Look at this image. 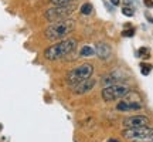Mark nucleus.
I'll return each mask as SVG.
<instances>
[{"instance_id": "obj_3", "label": "nucleus", "mask_w": 153, "mask_h": 142, "mask_svg": "<svg viewBox=\"0 0 153 142\" xmlns=\"http://www.w3.org/2000/svg\"><path fill=\"white\" fill-rule=\"evenodd\" d=\"M92 72H94V66L89 64V63H85V64L76 67V68L71 70L67 74V84L70 87H75L76 84H79L84 80L89 78L92 75Z\"/></svg>"}, {"instance_id": "obj_17", "label": "nucleus", "mask_w": 153, "mask_h": 142, "mask_svg": "<svg viewBox=\"0 0 153 142\" xmlns=\"http://www.w3.org/2000/svg\"><path fill=\"white\" fill-rule=\"evenodd\" d=\"M122 13H123L126 17H132V16H133V10H132L131 7H123V9H122Z\"/></svg>"}, {"instance_id": "obj_8", "label": "nucleus", "mask_w": 153, "mask_h": 142, "mask_svg": "<svg viewBox=\"0 0 153 142\" xmlns=\"http://www.w3.org/2000/svg\"><path fill=\"white\" fill-rule=\"evenodd\" d=\"M94 85H95V80H92V78L89 77V78H87V80H84L82 82L76 84L75 87H74V93L78 94V95L85 94V93H88V91H91V90L94 88Z\"/></svg>"}, {"instance_id": "obj_16", "label": "nucleus", "mask_w": 153, "mask_h": 142, "mask_svg": "<svg viewBox=\"0 0 153 142\" xmlns=\"http://www.w3.org/2000/svg\"><path fill=\"white\" fill-rule=\"evenodd\" d=\"M152 71V64H148V63H142L140 64V72L143 75H149Z\"/></svg>"}, {"instance_id": "obj_5", "label": "nucleus", "mask_w": 153, "mask_h": 142, "mask_svg": "<svg viewBox=\"0 0 153 142\" xmlns=\"http://www.w3.org/2000/svg\"><path fill=\"white\" fill-rule=\"evenodd\" d=\"M122 137L129 141H136V139H152L153 141V128H149V126L125 128L122 131Z\"/></svg>"}, {"instance_id": "obj_7", "label": "nucleus", "mask_w": 153, "mask_h": 142, "mask_svg": "<svg viewBox=\"0 0 153 142\" xmlns=\"http://www.w3.org/2000/svg\"><path fill=\"white\" fill-rule=\"evenodd\" d=\"M149 118L145 115H132V117H126L122 121V124L125 128H139V126H148L149 125Z\"/></svg>"}, {"instance_id": "obj_18", "label": "nucleus", "mask_w": 153, "mask_h": 142, "mask_svg": "<svg viewBox=\"0 0 153 142\" xmlns=\"http://www.w3.org/2000/svg\"><path fill=\"white\" fill-rule=\"evenodd\" d=\"M133 34H135V30H133V28H129V30H123V31H122V36H123V37H133Z\"/></svg>"}, {"instance_id": "obj_2", "label": "nucleus", "mask_w": 153, "mask_h": 142, "mask_svg": "<svg viewBox=\"0 0 153 142\" xmlns=\"http://www.w3.org/2000/svg\"><path fill=\"white\" fill-rule=\"evenodd\" d=\"M76 49V40L74 38H64L58 41L57 44L50 46L48 49L44 50V57L50 61H55L64 58L65 55L71 54L72 51Z\"/></svg>"}, {"instance_id": "obj_21", "label": "nucleus", "mask_w": 153, "mask_h": 142, "mask_svg": "<svg viewBox=\"0 0 153 142\" xmlns=\"http://www.w3.org/2000/svg\"><path fill=\"white\" fill-rule=\"evenodd\" d=\"M132 142H153L152 139H136V141H132Z\"/></svg>"}, {"instance_id": "obj_6", "label": "nucleus", "mask_w": 153, "mask_h": 142, "mask_svg": "<svg viewBox=\"0 0 153 142\" xmlns=\"http://www.w3.org/2000/svg\"><path fill=\"white\" fill-rule=\"evenodd\" d=\"M129 91V87L128 85H123V84H112V85H106V87L102 90V98L106 102H111V101H115V99H119L122 97H125V94Z\"/></svg>"}, {"instance_id": "obj_13", "label": "nucleus", "mask_w": 153, "mask_h": 142, "mask_svg": "<svg viewBox=\"0 0 153 142\" xmlns=\"http://www.w3.org/2000/svg\"><path fill=\"white\" fill-rule=\"evenodd\" d=\"M95 54V50L92 49V47H89V46H84L81 49V53H79V55L81 57H91V55Z\"/></svg>"}, {"instance_id": "obj_19", "label": "nucleus", "mask_w": 153, "mask_h": 142, "mask_svg": "<svg viewBox=\"0 0 153 142\" xmlns=\"http://www.w3.org/2000/svg\"><path fill=\"white\" fill-rule=\"evenodd\" d=\"M143 3L148 6V7H153V0H143Z\"/></svg>"}, {"instance_id": "obj_15", "label": "nucleus", "mask_w": 153, "mask_h": 142, "mask_svg": "<svg viewBox=\"0 0 153 142\" xmlns=\"http://www.w3.org/2000/svg\"><path fill=\"white\" fill-rule=\"evenodd\" d=\"M78 0H50V3L53 6H64V4H72Z\"/></svg>"}, {"instance_id": "obj_11", "label": "nucleus", "mask_w": 153, "mask_h": 142, "mask_svg": "<svg viewBox=\"0 0 153 142\" xmlns=\"http://www.w3.org/2000/svg\"><path fill=\"white\" fill-rule=\"evenodd\" d=\"M119 77V72H112L109 75L104 78V82L106 85H112V84H116V81H119V80H123V78H118Z\"/></svg>"}, {"instance_id": "obj_12", "label": "nucleus", "mask_w": 153, "mask_h": 142, "mask_svg": "<svg viewBox=\"0 0 153 142\" xmlns=\"http://www.w3.org/2000/svg\"><path fill=\"white\" fill-rule=\"evenodd\" d=\"M92 10H94V6L91 4V3H84V4L81 6V14H84V16H89V14H92Z\"/></svg>"}, {"instance_id": "obj_4", "label": "nucleus", "mask_w": 153, "mask_h": 142, "mask_svg": "<svg viewBox=\"0 0 153 142\" xmlns=\"http://www.w3.org/2000/svg\"><path fill=\"white\" fill-rule=\"evenodd\" d=\"M75 10V3L72 4H64V6H53L48 10H45L44 17L47 22H58L62 19H67L72 14V11Z\"/></svg>"}, {"instance_id": "obj_1", "label": "nucleus", "mask_w": 153, "mask_h": 142, "mask_svg": "<svg viewBox=\"0 0 153 142\" xmlns=\"http://www.w3.org/2000/svg\"><path fill=\"white\" fill-rule=\"evenodd\" d=\"M75 28V20H72L70 17L58 20V22H53L48 27L45 28L44 36L50 41H57V40H64V38L71 34Z\"/></svg>"}, {"instance_id": "obj_9", "label": "nucleus", "mask_w": 153, "mask_h": 142, "mask_svg": "<svg viewBox=\"0 0 153 142\" xmlns=\"http://www.w3.org/2000/svg\"><path fill=\"white\" fill-rule=\"evenodd\" d=\"M95 53L101 60H108L112 54V50H111L109 44L106 43H97L95 44Z\"/></svg>"}, {"instance_id": "obj_14", "label": "nucleus", "mask_w": 153, "mask_h": 142, "mask_svg": "<svg viewBox=\"0 0 153 142\" xmlns=\"http://www.w3.org/2000/svg\"><path fill=\"white\" fill-rule=\"evenodd\" d=\"M137 57H140V58H149L150 57V50L148 47H140V49L137 50Z\"/></svg>"}, {"instance_id": "obj_20", "label": "nucleus", "mask_w": 153, "mask_h": 142, "mask_svg": "<svg viewBox=\"0 0 153 142\" xmlns=\"http://www.w3.org/2000/svg\"><path fill=\"white\" fill-rule=\"evenodd\" d=\"M111 3L114 6H119L120 4V0H111Z\"/></svg>"}, {"instance_id": "obj_22", "label": "nucleus", "mask_w": 153, "mask_h": 142, "mask_svg": "<svg viewBox=\"0 0 153 142\" xmlns=\"http://www.w3.org/2000/svg\"><path fill=\"white\" fill-rule=\"evenodd\" d=\"M146 17H148V20H149V22H150V23H153V19H152V17H150V14H148V13H146Z\"/></svg>"}, {"instance_id": "obj_10", "label": "nucleus", "mask_w": 153, "mask_h": 142, "mask_svg": "<svg viewBox=\"0 0 153 142\" xmlns=\"http://www.w3.org/2000/svg\"><path fill=\"white\" fill-rule=\"evenodd\" d=\"M142 108V104H135V102H128V101H120L116 105V109L123 112V111H132V109H140Z\"/></svg>"}, {"instance_id": "obj_23", "label": "nucleus", "mask_w": 153, "mask_h": 142, "mask_svg": "<svg viewBox=\"0 0 153 142\" xmlns=\"http://www.w3.org/2000/svg\"><path fill=\"white\" fill-rule=\"evenodd\" d=\"M108 142H119V141H118V139H109Z\"/></svg>"}]
</instances>
